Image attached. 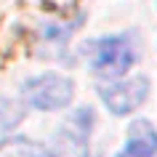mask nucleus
<instances>
[{"mask_svg":"<svg viewBox=\"0 0 157 157\" xmlns=\"http://www.w3.org/2000/svg\"><path fill=\"white\" fill-rule=\"evenodd\" d=\"M85 56L99 77H115V80L136 64V48L128 35H109L91 40L85 45Z\"/></svg>","mask_w":157,"mask_h":157,"instance_id":"1","label":"nucleus"},{"mask_svg":"<svg viewBox=\"0 0 157 157\" xmlns=\"http://www.w3.org/2000/svg\"><path fill=\"white\" fill-rule=\"evenodd\" d=\"M21 96L29 107L40 109V112H56V109L69 107V101L75 96V83L67 75L45 72L27 80L24 88H21Z\"/></svg>","mask_w":157,"mask_h":157,"instance_id":"2","label":"nucleus"},{"mask_svg":"<svg viewBox=\"0 0 157 157\" xmlns=\"http://www.w3.org/2000/svg\"><path fill=\"white\" fill-rule=\"evenodd\" d=\"M99 96L107 104V109L112 115L123 117L131 115L147 101L149 96V80L147 77H131V80H115V83H104L99 85Z\"/></svg>","mask_w":157,"mask_h":157,"instance_id":"3","label":"nucleus"},{"mask_svg":"<svg viewBox=\"0 0 157 157\" xmlns=\"http://www.w3.org/2000/svg\"><path fill=\"white\" fill-rule=\"evenodd\" d=\"M117 157H157V131L149 120H133L128 128V141Z\"/></svg>","mask_w":157,"mask_h":157,"instance_id":"4","label":"nucleus"},{"mask_svg":"<svg viewBox=\"0 0 157 157\" xmlns=\"http://www.w3.org/2000/svg\"><path fill=\"white\" fill-rule=\"evenodd\" d=\"M91 125H93V109L91 107H80L69 117V123L64 125L67 131V139L72 141L75 147L85 155V144H88V133H91Z\"/></svg>","mask_w":157,"mask_h":157,"instance_id":"5","label":"nucleus"},{"mask_svg":"<svg viewBox=\"0 0 157 157\" xmlns=\"http://www.w3.org/2000/svg\"><path fill=\"white\" fill-rule=\"evenodd\" d=\"M24 120V107L11 99H0V147L8 141L11 131Z\"/></svg>","mask_w":157,"mask_h":157,"instance_id":"6","label":"nucleus"},{"mask_svg":"<svg viewBox=\"0 0 157 157\" xmlns=\"http://www.w3.org/2000/svg\"><path fill=\"white\" fill-rule=\"evenodd\" d=\"M6 157H59V155H53L51 149L40 147V144H32V141L16 139V147L8 149V152H6Z\"/></svg>","mask_w":157,"mask_h":157,"instance_id":"7","label":"nucleus"}]
</instances>
